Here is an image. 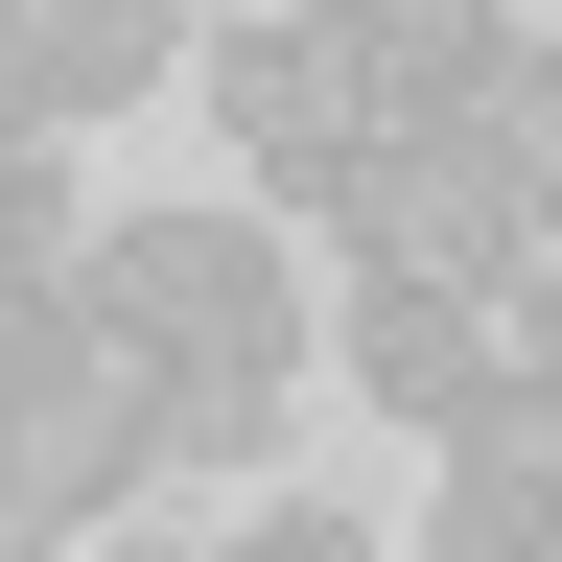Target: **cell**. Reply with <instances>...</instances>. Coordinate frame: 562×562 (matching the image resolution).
Masks as SVG:
<instances>
[{
  "mask_svg": "<svg viewBox=\"0 0 562 562\" xmlns=\"http://www.w3.org/2000/svg\"><path fill=\"white\" fill-rule=\"evenodd\" d=\"M165 351H140L94 281H47V305H0V562H94L140 492H165Z\"/></svg>",
  "mask_w": 562,
  "mask_h": 562,
  "instance_id": "obj_1",
  "label": "cell"
},
{
  "mask_svg": "<svg viewBox=\"0 0 562 562\" xmlns=\"http://www.w3.org/2000/svg\"><path fill=\"white\" fill-rule=\"evenodd\" d=\"M211 140H235L258 211H305V235H328V188L398 140L375 24H351V0H235V24H211Z\"/></svg>",
  "mask_w": 562,
  "mask_h": 562,
  "instance_id": "obj_2",
  "label": "cell"
},
{
  "mask_svg": "<svg viewBox=\"0 0 562 562\" xmlns=\"http://www.w3.org/2000/svg\"><path fill=\"white\" fill-rule=\"evenodd\" d=\"M281 235L305 211H258V188H211V211H117L94 235V305L165 351V375H305V281H281Z\"/></svg>",
  "mask_w": 562,
  "mask_h": 562,
  "instance_id": "obj_3",
  "label": "cell"
},
{
  "mask_svg": "<svg viewBox=\"0 0 562 562\" xmlns=\"http://www.w3.org/2000/svg\"><path fill=\"white\" fill-rule=\"evenodd\" d=\"M328 258H351V281H516V258H539L516 117H398L375 165L328 188Z\"/></svg>",
  "mask_w": 562,
  "mask_h": 562,
  "instance_id": "obj_4",
  "label": "cell"
},
{
  "mask_svg": "<svg viewBox=\"0 0 562 562\" xmlns=\"http://www.w3.org/2000/svg\"><path fill=\"white\" fill-rule=\"evenodd\" d=\"M328 375L375 398L398 446H469V422H492V375H516V328H492V281H351Z\"/></svg>",
  "mask_w": 562,
  "mask_h": 562,
  "instance_id": "obj_5",
  "label": "cell"
},
{
  "mask_svg": "<svg viewBox=\"0 0 562 562\" xmlns=\"http://www.w3.org/2000/svg\"><path fill=\"white\" fill-rule=\"evenodd\" d=\"M165 70H211V0H0V117L24 140L165 94Z\"/></svg>",
  "mask_w": 562,
  "mask_h": 562,
  "instance_id": "obj_6",
  "label": "cell"
},
{
  "mask_svg": "<svg viewBox=\"0 0 562 562\" xmlns=\"http://www.w3.org/2000/svg\"><path fill=\"white\" fill-rule=\"evenodd\" d=\"M281 398H305V375H188L165 398V492H258L281 469Z\"/></svg>",
  "mask_w": 562,
  "mask_h": 562,
  "instance_id": "obj_7",
  "label": "cell"
},
{
  "mask_svg": "<svg viewBox=\"0 0 562 562\" xmlns=\"http://www.w3.org/2000/svg\"><path fill=\"white\" fill-rule=\"evenodd\" d=\"M47 281H94V211H70V140L0 165V305H47Z\"/></svg>",
  "mask_w": 562,
  "mask_h": 562,
  "instance_id": "obj_8",
  "label": "cell"
},
{
  "mask_svg": "<svg viewBox=\"0 0 562 562\" xmlns=\"http://www.w3.org/2000/svg\"><path fill=\"white\" fill-rule=\"evenodd\" d=\"M211 562H398V539H375V516H328V492H258Z\"/></svg>",
  "mask_w": 562,
  "mask_h": 562,
  "instance_id": "obj_9",
  "label": "cell"
},
{
  "mask_svg": "<svg viewBox=\"0 0 562 562\" xmlns=\"http://www.w3.org/2000/svg\"><path fill=\"white\" fill-rule=\"evenodd\" d=\"M492 117H516V165H539V235H562V24L516 47V94H492Z\"/></svg>",
  "mask_w": 562,
  "mask_h": 562,
  "instance_id": "obj_10",
  "label": "cell"
}]
</instances>
